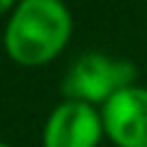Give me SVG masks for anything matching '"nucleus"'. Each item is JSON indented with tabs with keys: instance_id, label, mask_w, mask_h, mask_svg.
Wrapping results in <instances>:
<instances>
[{
	"instance_id": "obj_6",
	"label": "nucleus",
	"mask_w": 147,
	"mask_h": 147,
	"mask_svg": "<svg viewBox=\"0 0 147 147\" xmlns=\"http://www.w3.org/2000/svg\"><path fill=\"white\" fill-rule=\"evenodd\" d=\"M0 147H12V145H7V142H3V140H0Z\"/></svg>"
},
{
	"instance_id": "obj_3",
	"label": "nucleus",
	"mask_w": 147,
	"mask_h": 147,
	"mask_svg": "<svg viewBox=\"0 0 147 147\" xmlns=\"http://www.w3.org/2000/svg\"><path fill=\"white\" fill-rule=\"evenodd\" d=\"M105 137L100 108L64 98L42 125V147H98Z\"/></svg>"
},
{
	"instance_id": "obj_4",
	"label": "nucleus",
	"mask_w": 147,
	"mask_h": 147,
	"mask_svg": "<svg viewBox=\"0 0 147 147\" xmlns=\"http://www.w3.org/2000/svg\"><path fill=\"white\" fill-rule=\"evenodd\" d=\"M100 115L115 147H147V86H125L100 105Z\"/></svg>"
},
{
	"instance_id": "obj_2",
	"label": "nucleus",
	"mask_w": 147,
	"mask_h": 147,
	"mask_svg": "<svg viewBox=\"0 0 147 147\" xmlns=\"http://www.w3.org/2000/svg\"><path fill=\"white\" fill-rule=\"evenodd\" d=\"M135 79L137 69L130 59H118L105 52H84L69 64L61 79V93L64 98L100 108L118 91L137 84Z\"/></svg>"
},
{
	"instance_id": "obj_5",
	"label": "nucleus",
	"mask_w": 147,
	"mask_h": 147,
	"mask_svg": "<svg viewBox=\"0 0 147 147\" xmlns=\"http://www.w3.org/2000/svg\"><path fill=\"white\" fill-rule=\"evenodd\" d=\"M17 3H20V0H0V17L10 15V12H12V7H15Z\"/></svg>"
},
{
	"instance_id": "obj_1",
	"label": "nucleus",
	"mask_w": 147,
	"mask_h": 147,
	"mask_svg": "<svg viewBox=\"0 0 147 147\" xmlns=\"http://www.w3.org/2000/svg\"><path fill=\"white\" fill-rule=\"evenodd\" d=\"M74 34V15L64 0H20L7 15L3 49L25 69L57 61Z\"/></svg>"
}]
</instances>
